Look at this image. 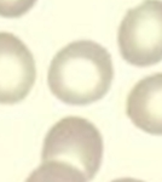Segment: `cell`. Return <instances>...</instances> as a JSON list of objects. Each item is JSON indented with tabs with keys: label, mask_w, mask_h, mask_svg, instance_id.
Instances as JSON below:
<instances>
[{
	"label": "cell",
	"mask_w": 162,
	"mask_h": 182,
	"mask_svg": "<svg viewBox=\"0 0 162 182\" xmlns=\"http://www.w3.org/2000/svg\"><path fill=\"white\" fill-rule=\"evenodd\" d=\"M26 182H87L81 171L60 161H44Z\"/></svg>",
	"instance_id": "8992f818"
},
{
	"label": "cell",
	"mask_w": 162,
	"mask_h": 182,
	"mask_svg": "<svg viewBox=\"0 0 162 182\" xmlns=\"http://www.w3.org/2000/svg\"><path fill=\"white\" fill-rule=\"evenodd\" d=\"M121 56L136 67L162 61V0H144L125 15L117 33Z\"/></svg>",
	"instance_id": "3957f363"
},
{
	"label": "cell",
	"mask_w": 162,
	"mask_h": 182,
	"mask_svg": "<svg viewBox=\"0 0 162 182\" xmlns=\"http://www.w3.org/2000/svg\"><path fill=\"white\" fill-rule=\"evenodd\" d=\"M36 79L32 51L18 37L0 32V105L23 101Z\"/></svg>",
	"instance_id": "277c9868"
},
{
	"label": "cell",
	"mask_w": 162,
	"mask_h": 182,
	"mask_svg": "<svg viewBox=\"0 0 162 182\" xmlns=\"http://www.w3.org/2000/svg\"><path fill=\"white\" fill-rule=\"evenodd\" d=\"M103 138L87 119L67 117L47 133L43 147V161H60L79 169L92 180L102 164Z\"/></svg>",
	"instance_id": "7a4b0ae2"
},
{
	"label": "cell",
	"mask_w": 162,
	"mask_h": 182,
	"mask_svg": "<svg viewBox=\"0 0 162 182\" xmlns=\"http://www.w3.org/2000/svg\"><path fill=\"white\" fill-rule=\"evenodd\" d=\"M111 182H143L140 180H137V178H131V177H124V178H117V180H114Z\"/></svg>",
	"instance_id": "ba28073f"
},
{
	"label": "cell",
	"mask_w": 162,
	"mask_h": 182,
	"mask_svg": "<svg viewBox=\"0 0 162 182\" xmlns=\"http://www.w3.org/2000/svg\"><path fill=\"white\" fill-rule=\"evenodd\" d=\"M36 0H0V16L19 18L35 5Z\"/></svg>",
	"instance_id": "52a82bcc"
},
{
	"label": "cell",
	"mask_w": 162,
	"mask_h": 182,
	"mask_svg": "<svg viewBox=\"0 0 162 182\" xmlns=\"http://www.w3.org/2000/svg\"><path fill=\"white\" fill-rule=\"evenodd\" d=\"M126 112L137 128L162 136V73L146 77L134 85L127 97Z\"/></svg>",
	"instance_id": "5b68a950"
},
{
	"label": "cell",
	"mask_w": 162,
	"mask_h": 182,
	"mask_svg": "<svg viewBox=\"0 0 162 182\" xmlns=\"http://www.w3.org/2000/svg\"><path fill=\"white\" fill-rule=\"evenodd\" d=\"M113 78V61L107 49L92 40H77L55 55L47 83L62 102L86 106L108 94Z\"/></svg>",
	"instance_id": "6da1fadb"
}]
</instances>
